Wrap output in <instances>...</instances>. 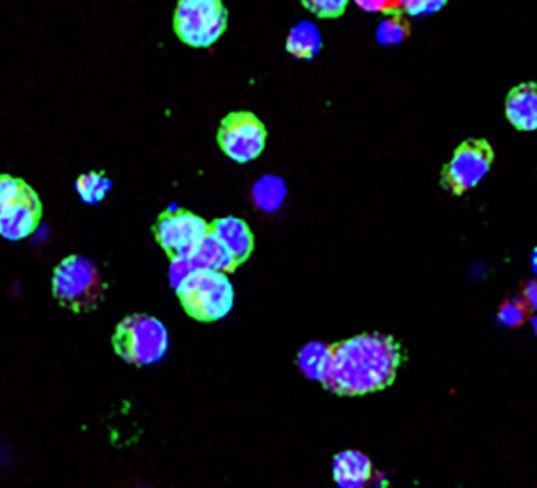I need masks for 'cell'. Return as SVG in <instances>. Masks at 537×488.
Segmentation results:
<instances>
[{
	"instance_id": "6da1fadb",
	"label": "cell",
	"mask_w": 537,
	"mask_h": 488,
	"mask_svg": "<svg viewBox=\"0 0 537 488\" xmlns=\"http://www.w3.org/2000/svg\"><path fill=\"white\" fill-rule=\"evenodd\" d=\"M400 364V347L386 334H361L331 345L323 385L342 396H363L393 383Z\"/></svg>"
},
{
	"instance_id": "7a4b0ae2",
	"label": "cell",
	"mask_w": 537,
	"mask_h": 488,
	"mask_svg": "<svg viewBox=\"0 0 537 488\" xmlns=\"http://www.w3.org/2000/svg\"><path fill=\"white\" fill-rule=\"evenodd\" d=\"M106 284L95 263L82 256L60 262L52 278V293L60 306L73 312L93 311L103 300Z\"/></svg>"
},
{
	"instance_id": "3957f363",
	"label": "cell",
	"mask_w": 537,
	"mask_h": 488,
	"mask_svg": "<svg viewBox=\"0 0 537 488\" xmlns=\"http://www.w3.org/2000/svg\"><path fill=\"white\" fill-rule=\"evenodd\" d=\"M175 292L186 314L199 322H216L234 306V287L226 274L216 271L189 274Z\"/></svg>"
},
{
	"instance_id": "277c9868",
	"label": "cell",
	"mask_w": 537,
	"mask_h": 488,
	"mask_svg": "<svg viewBox=\"0 0 537 488\" xmlns=\"http://www.w3.org/2000/svg\"><path fill=\"white\" fill-rule=\"evenodd\" d=\"M169 336L158 318L134 314L123 318L114 334L115 352L136 366L160 361L167 352Z\"/></svg>"
},
{
	"instance_id": "5b68a950",
	"label": "cell",
	"mask_w": 537,
	"mask_h": 488,
	"mask_svg": "<svg viewBox=\"0 0 537 488\" xmlns=\"http://www.w3.org/2000/svg\"><path fill=\"white\" fill-rule=\"evenodd\" d=\"M227 29V10L219 0H182L174 16L177 37L191 48H210Z\"/></svg>"
},
{
	"instance_id": "8992f818",
	"label": "cell",
	"mask_w": 537,
	"mask_h": 488,
	"mask_svg": "<svg viewBox=\"0 0 537 488\" xmlns=\"http://www.w3.org/2000/svg\"><path fill=\"white\" fill-rule=\"evenodd\" d=\"M495 152L486 139H468L456 148L451 161L441 172V185L454 196L475 188L489 174Z\"/></svg>"
},
{
	"instance_id": "52a82bcc",
	"label": "cell",
	"mask_w": 537,
	"mask_h": 488,
	"mask_svg": "<svg viewBox=\"0 0 537 488\" xmlns=\"http://www.w3.org/2000/svg\"><path fill=\"white\" fill-rule=\"evenodd\" d=\"M265 142L267 130L252 112H232L219 126V147L235 163L245 164L259 158Z\"/></svg>"
},
{
	"instance_id": "ba28073f",
	"label": "cell",
	"mask_w": 537,
	"mask_h": 488,
	"mask_svg": "<svg viewBox=\"0 0 537 488\" xmlns=\"http://www.w3.org/2000/svg\"><path fill=\"white\" fill-rule=\"evenodd\" d=\"M210 232V224L188 210L166 211L155 226L156 241L167 256L188 254Z\"/></svg>"
},
{
	"instance_id": "9c48e42d",
	"label": "cell",
	"mask_w": 537,
	"mask_h": 488,
	"mask_svg": "<svg viewBox=\"0 0 537 488\" xmlns=\"http://www.w3.org/2000/svg\"><path fill=\"white\" fill-rule=\"evenodd\" d=\"M171 270L169 279L174 289L182 284L183 279L196 271H216V273H234L240 265L232 257L229 251L224 248V244L208 232L196 248L191 249L188 254L171 259Z\"/></svg>"
},
{
	"instance_id": "30bf717a",
	"label": "cell",
	"mask_w": 537,
	"mask_h": 488,
	"mask_svg": "<svg viewBox=\"0 0 537 488\" xmlns=\"http://www.w3.org/2000/svg\"><path fill=\"white\" fill-rule=\"evenodd\" d=\"M40 197L34 189L27 188L26 193L0 216V237L5 240L19 241L29 237L37 229L41 219Z\"/></svg>"
},
{
	"instance_id": "8fae6325",
	"label": "cell",
	"mask_w": 537,
	"mask_h": 488,
	"mask_svg": "<svg viewBox=\"0 0 537 488\" xmlns=\"http://www.w3.org/2000/svg\"><path fill=\"white\" fill-rule=\"evenodd\" d=\"M333 476L341 488H366L374 481V463L364 452L342 451L334 457Z\"/></svg>"
},
{
	"instance_id": "7c38bea8",
	"label": "cell",
	"mask_w": 537,
	"mask_h": 488,
	"mask_svg": "<svg viewBox=\"0 0 537 488\" xmlns=\"http://www.w3.org/2000/svg\"><path fill=\"white\" fill-rule=\"evenodd\" d=\"M210 232L224 244L238 265L245 263L254 251V235L243 219L221 218L210 224Z\"/></svg>"
},
{
	"instance_id": "4fadbf2b",
	"label": "cell",
	"mask_w": 537,
	"mask_h": 488,
	"mask_svg": "<svg viewBox=\"0 0 537 488\" xmlns=\"http://www.w3.org/2000/svg\"><path fill=\"white\" fill-rule=\"evenodd\" d=\"M506 117L519 131H534L537 126L536 84H520L506 98Z\"/></svg>"
},
{
	"instance_id": "5bb4252c",
	"label": "cell",
	"mask_w": 537,
	"mask_h": 488,
	"mask_svg": "<svg viewBox=\"0 0 537 488\" xmlns=\"http://www.w3.org/2000/svg\"><path fill=\"white\" fill-rule=\"evenodd\" d=\"M322 48V37L315 24L309 21L298 23L290 30L286 41V49L293 57L301 60L314 59Z\"/></svg>"
},
{
	"instance_id": "9a60e30c",
	"label": "cell",
	"mask_w": 537,
	"mask_h": 488,
	"mask_svg": "<svg viewBox=\"0 0 537 488\" xmlns=\"http://www.w3.org/2000/svg\"><path fill=\"white\" fill-rule=\"evenodd\" d=\"M287 188L282 178L276 175H263L252 186V202L265 213H275L286 200Z\"/></svg>"
},
{
	"instance_id": "2e32d148",
	"label": "cell",
	"mask_w": 537,
	"mask_h": 488,
	"mask_svg": "<svg viewBox=\"0 0 537 488\" xmlns=\"http://www.w3.org/2000/svg\"><path fill=\"white\" fill-rule=\"evenodd\" d=\"M331 345L323 342H311L301 348L298 355V366L303 374L311 380L325 381L328 366H330Z\"/></svg>"
},
{
	"instance_id": "e0dca14e",
	"label": "cell",
	"mask_w": 537,
	"mask_h": 488,
	"mask_svg": "<svg viewBox=\"0 0 537 488\" xmlns=\"http://www.w3.org/2000/svg\"><path fill=\"white\" fill-rule=\"evenodd\" d=\"M112 183L109 178L104 177L100 172H90L81 175L76 182V191L86 204H98L109 193Z\"/></svg>"
},
{
	"instance_id": "ac0fdd59",
	"label": "cell",
	"mask_w": 537,
	"mask_h": 488,
	"mask_svg": "<svg viewBox=\"0 0 537 488\" xmlns=\"http://www.w3.org/2000/svg\"><path fill=\"white\" fill-rule=\"evenodd\" d=\"M412 34V26L402 15H393L380 23L377 40L380 45H399Z\"/></svg>"
},
{
	"instance_id": "d6986e66",
	"label": "cell",
	"mask_w": 537,
	"mask_h": 488,
	"mask_svg": "<svg viewBox=\"0 0 537 488\" xmlns=\"http://www.w3.org/2000/svg\"><path fill=\"white\" fill-rule=\"evenodd\" d=\"M29 188L26 182L12 175H0V216L18 202Z\"/></svg>"
},
{
	"instance_id": "ffe728a7",
	"label": "cell",
	"mask_w": 537,
	"mask_h": 488,
	"mask_svg": "<svg viewBox=\"0 0 537 488\" xmlns=\"http://www.w3.org/2000/svg\"><path fill=\"white\" fill-rule=\"evenodd\" d=\"M498 318L509 328H520L528 318V306L519 300L504 301L498 312Z\"/></svg>"
},
{
	"instance_id": "44dd1931",
	"label": "cell",
	"mask_w": 537,
	"mask_h": 488,
	"mask_svg": "<svg viewBox=\"0 0 537 488\" xmlns=\"http://www.w3.org/2000/svg\"><path fill=\"white\" fill-rule=\"evenodd\" d=\"M304 7L319 18H339L344 15L349 2L347 0H306Z\"/></svg>"
},
{
	"instance_id": "7402d4cb",
	"label": "cell",
	"mask_w": 537,
	"mask_h": 488,
	"mask_svg": "<svg viewBox=\"0 0 537 488\" xmlns=\"http://www.w3.org/2000/svg\"><path fill=\"white\" fill-rule=\"evenodd\" d=\"M356 5L369 13L393 16L400 15L402 12V2H396V0H363V2H356Z\"/></svg>"
},
{
	"instance_id": "603a6c76",
	"label": "cell",
	"mask_w": 537,
	"mask_h": 488,
	"mask_svg": "<svg viewBox=\"0 0 537 488\" xmlns=\"http://www.w3.org/2000/svg\"><path fill=\"white\" fill-rule=\"evenodd\" d=\"M446 2H423V0H413V2H402V12H407L408 15H423V13L440 12L441 8L445 7Z\"/></svg>"
},
{
	"instance_id": "cb8c5ba5",
	"label": "cell",
	"mask_w": 537,
	"mask_h": 488,
	"mask_svg": "<svg viewBox=\"0 0 537 488\" xmlns=\"http://www.w3.org/2000/svg\"><path fill=\"white\" fill-rule=\"evenodd\" d=\"M523 296H525V301H523V303L530 307V309H533V307L536 306V287H534V282H531V284L526 287Z\"/></svg>"
}]
</instances>
